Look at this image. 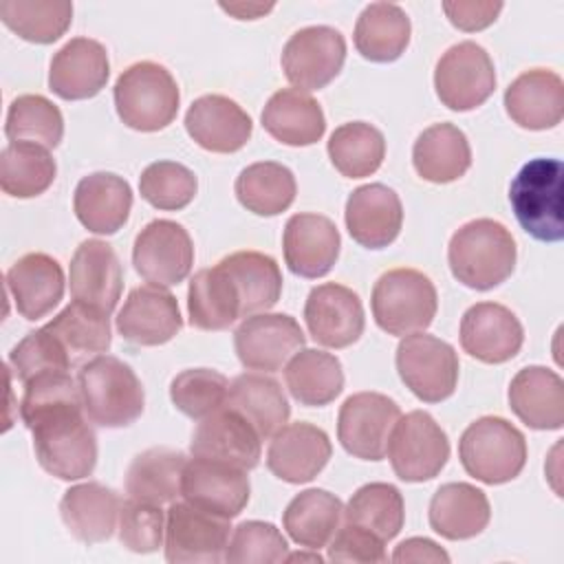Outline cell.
Here are the masks:
<instances>
[{
  "label": "cell",
  "instance_id": "1",
  "mask_svg": "<svg viewBox=\"0 0 564 564\" xmlns=\"http://www.w3.org/2000/svg\"><path fill=\"white\" fill-rule=\"evenodd\" d=\"M20 416L33 434V452L44 471L59 480L93 474L97 436L70 372H44L26 381Z\"/></svg>",
  "mask_w": 564,
  "mask_h": 564
},
{
  "label": "cell",
  "instance_id": "2",
  "mask_svg": "<svg viewBox=\"0 0 564 564\" xmlns=\"http://www.w3.org/2000/svg\"><path fill=\"white\" fill-rule=\"evenodd\" d=\"M516 240L494 218H476L460 225L447 245L452 275L476 291L502 284L516 269Z\"/></svg>",
  "mask_w": 564,
  "mask_h": 564
},
{
  "label": "cell",
  "instance_id": "3",
  "mask_svg": "<svg viewBox=\"0 0 564 564\" xmlns=\"http://www.w3.org/2000/svg\"><path fill=\"white\" fill-rule=\"evenodd\" d=\"M84 412L99 427H128L145 405V392L134 370L112 357L95 355L77 372Z\"/></svg>",
  "mask_w": 564,
  "mask_h": 564
},
{
  "label": "cell",
  "instance_id": "4",
  "mask_svg": "<svg viewBox=\"0 0 564 564\" xmlns=\"http://www.w3.org/2000/svg\"><path fill=\"white\" fill-rule=\"evenodd\" d=\"M564 167L560 159H531L509 185V203L518 225L540 242L564 238Z\"/></svg>",
  "mask_w": 564,
  "mask_h": 564
},
{
  "label": "cell",
  "instance_id": "5",
  "mask_svg": "<svg viewBox=\"0 0 564 564\" xmlns=\"http://www.w3.org/2000/svg\"><path fill=\"white\" fill-rule=\"evenodd\" d=\"M181 93L172 73L150 59L128 66L115 82L119 119L139 132L167 128L178 112Z\"/></svg>",
  "mask_w": 564,
  "mask_h": 564
},
{
  "label": "cell",
  "instance_id": "6",
  "mask_svg": "<svg viewBox=\"0 0 564 564\" xmlns=\"http://www.w3.org/2000/svg\"><path fill=\"white\" fill-rule=\"evenodd\" d=\"M370 308L377 326L388 335L405 337L425 330L436 315L434 282L416 269H390L372 286Z\"/></svg>",
  "mask_w": 564,
  "mask_h": 564
},
{
  "label": "cell",
  "instance_id": "7",
  "mask_svg": "<svg viewBox=\"0 0 564 564\" xmlns=\"http://www.w3.org/2000/svg\"><path fill=\"white\" fill-rule=\"evenodd\" d=\"M458 458L469 476L485 485H502L520 476L527 463L524 434L502 416H480L458 441Z\"/></svg>",
  "mask_w": 564,
  "mask_h": 564
},
{
  "label": "cell",
  "instance_id": "8",
  "mask_svg": "<svg viewBox=\"0 0 564 564\" xmlns=\"http://www.w3.org/2000/svg\"><path fill=\"white\" fill-rule=\"evenodd\" d=\"M386 454L392 471L405 482H425L441 474L449 458L445 430L423 410L401 414L394 423Z\"/></svg>",
  "mask_w": 564,
  "mask_h": 564
},
{
  "label": "cell",
  "instance_id": "9",
  "mask_svg": "<svg viewBox=\"0 0 564 564\" xmlns=\"http://www.w3.org/2000/svg\"><path fill=\"white\" fill-rule=\"evenodd\" d=\"M397 370L405 388L425 401L441 403L458 383V355L452 344L427 333L405 335L397 346Z\"/></svg>",
  "mask_w": 564,
  "mask_h": 564
},
{
  "label": "cell",
  "instance_id": "10",
  "mask_svg": "<svg viewBox=\"0 0 564 564\" xmlns=\"http://www.w3.org/2000/svg\"><path fill=\"white\" fill-rule=\"evenodd\" d=\"M229 531V518L198 509L187 500H174L165 511V560L172 564H218L225 560Z\"/></svg>",
  "mask_w": 564,
  "mask_h": 564
},
{
  "label": "cell",
  "instance_id": "11",
  "mask_svg": "<svg viewBox=\"0 0 564 564\" xmlns=\"http://www.w3.org/2000/svg\"><path fill=\"white\" fill-rule=\"evenodd\" d=\"M434 90L441 104L456 112L482 106L496 90V68L489 53L471 40L449 46L436 62Z\"/></svg>",
  "mask_w": 564,
  "mask_h": 564
},
{
  "label": "cell",
  "instance_id": "12",
  "mask_svg": "<svg viewBox=\"0 0 564 564\" xmlns=\"http://www.w3.org/2000/svg\"><path fill=\"white\" fill-rule=\"evenodd\" d=\"M346 62L344 35L326 24L304 26L295 31L282 48L284 77L297 90H319L328 86Z\"/></svg>",
  "mask_w": 564,
  "mask_h": 564
},
{
  "label": "cell",
  "instance_id": "13",
  "mask_svg": "<svg viewBox=\"0 0 564 564\" xmlns=\"http://www.w3.org/2000/svg\"><path fill=\"white\" fill-rule=\"evenodd\" d=\"M132 264L150 284L163 289L181 284L194 264V242L181 223L150 220L134 238Z\"/></svg>",
  "mask_w": 564,
  "mask_h": 564
},
{
  "label": "cell",
  "instance_id": "14",
  "mask_svg": "<svg viewBox=\"0 0 564 564\" xmlns=\"http://www.w3.org/2000/svg\"><path fill=\"white\" fill-rule=\"evenodd\" d=\"M401 410L397 401L381 392L350 394L337 416V438L341 447L361 460H381L386 456L388 438L399 421Z\"/></svg>",
  "mask_w": 564,
  "mask_h": 564
},
{
  "label": "cell",
  "instance_id": "15",
  "mask_svg": "<svg viewBox=\"0 0 564 564\" xmlns=\"http://www.w3.org/2000/svg\"><path fill=\"white\" fill-rule=\"evenodd\" d=\"M306 344L297 319L286 313H256L234 333V348L247 370L275 372Z\"/></svg>",
  "mask_w": 564,
  "mask_h": 564
},
{
  "label": "cell",
  "instance_id": "16",
  "mask_svg": "<svg viewBox=\"0 0 564 564\" xmlns=\"http://www.w3.org/2000/svg\"><path fill=\"white\" fill-rule=\"evenodd\" d=\"M249 494L247 469L238 465L194 456L183 467L181 496L198 509L231 520L247 507Z\"/></svg>",
  "mask_w": 564,
  "mask_h": 564
},
{
  "label": "cell",
  "instance_id": "17",
  "mask_svg": "<svg viewBox=\"0 0 564 564\" xmlns=\"http://www.w3.org/2000/svg\"><path fill=\"white\" fill-rule=\"evenodd\" d=\"M308 335L326 348H348L366 326L359 295L337 282H324L311 289L304 304Z\"/></svg>",
  "mask_w": 564,
  "mask_h": 564
},
{
  "label": "cell",
  "instance_id": "18",
  "mask_svg": "<svg viewBox=\"0 0 564 564\" xmlns=\"http://www.w3.org/2000/svg\"><path fill=\"white\" fill-rule=\"evenodd\" d=\"M117 333L134 346H161L176 337L183 317L176 297L156 284H143L128 293L115 317Z\"/></svg>",
  "mask_w": 564,
  "mask_h": 564
},
{
  "label": "cell",
  "instance_id": "19",
  "mask_svg": "<svg viewBox=\"0 0 564 564\" xmlns=\"http://www.w3.org/2000/svg\"><path fill=\"white\" fill-rule=\"evenodd\" d=\"M463 350L482 364H505L513 359L524 341V330L516 313L498 302H478L460 319Z\"/></svg>",
  "mask_w": 564,
  "mask_h": 564
},
{
  "label": "cell",
  "instance_id": "20",
  "mask_svg": "<svg viewBox=\"0 0 564 564\" xmlns=\"http://www.w3.org/2000/svg\"><path fill=\"white\" fill-rule=\"evenodd\" d=\"M284 262L291 273L317 280L324 278L339 258L341 236L335 223L322 214H293L282 236Z\"/></svg>",
  "mask_w": 564,
  "mask_h": 564
},
{
  "label": "cell",
  "instance_id": "21",
  "mask_svg": "<svg viewBox=\"0 0 564 564\" xmlns=\"http://www.w3.org/2000/svg\"><path fill=\"white\" fill-rule=\"evenodd\" d=\"M189 452L192 456L225 460L249 471L260 463L262 438L240 412L223 405L198 421Z\"/></svg>",
  "mask_w": 564,
  "mask_h": 564
},
{
  "label": "cell",
  "instance_id": "22",
  "mask_svg": "<svg viewBox=\"0 0 564 564\" xmlns=\"http://www.w3.org/2000/svg\"><path fill=\"white\" fill-rule=\"evenodd\" d=\"M330 454V438L322 427L304 421L286 423L271 436L267 467L275 478L302 485L317 478Z\"/></svg>",
  "mask_w": 564,
  "mask_h": 564
},
{
  "label": "cell",
  "instance_id": "23",
  "mask_svg": "<svg viewBox=\"0 0 564 564\" xmlns=\"http://www.w3.org/2000/svg\"><path fill=\"white\" fill-rule=\"evenodd\" d=\"M68 286L73 300L110 315L123 291V269L115 249L97 238L84 240L73 253Z\"/></svg>",
  "mask_w": 564,
  "mask_h": 564
},
{
  "label": "cell",
  "instance_id": "24",
  "mask_svg": "<svg viewBox=\"0 0 564 564\" xmlns=\"http://www.w3.org/2000/svg\"><path fill=\"white\" fill-rule=\"evenodd\" d=\"M344 220L350 238L366 249L392 245L403 225V205L399 194L383 183H368L346 200Z\"/></svg>",
  "mask_w": 564,
  "mask_h": 564
},
{
  "label": "cell",
  "instance_id": "25",
  "mask_svg": "<svg viewBox=\"0 0 564 564\" xmlns=\"http://www.w3.org/2000/svg\"><path fill=\"white\" fill-rule=\"evenodd\" d=\"M108 77L106 46L93 37H73L51 59L48 88L66 101H79L101 93Z\"/></svg>",
  "mask_w": 564,
  "mask_h": 564
},
{
  "label": "cell",
  "instance_id": "26",
  "mask_svg": "<svg viewBox=\"0 0 564 564\" xmlns=\"http://www.w3.org/2000/svg\"><path fill=\"white\" fill-rule=\"evenodd\" d=\"M185 130L203 150L231 154L247 145L253 123L234 99L225 95H203L189 104Z\"/></svg>",
  "mask_w": 564,
  "mask_h": 564
},
{
  "label": "cell",
  "instance_id": "27",
  "mask_svg": "<svg viewBox=\"0 0 564 564\" xmlns=\"http://www.w3.org/2000/svg\"><path fill=\"white\" fill-rule=\"evenodd\" d=\"M505 110L524 130H551L564 117V82L549 68L518 75L505 90Z\"/></svg>",
  "mask_w": 564,
  "mask_h": 564
},
{
  "label": "cell",
  "instance_id": "28",
  "mask_svg": "<svg viewBox=\"0 0 564 564\" xmlns=\"http://www.w3.org/2000/svg\"><path fill=\"white\" fill-rule=\"evenodd\" d=\"M64 269L48 253H26L7 271V291L13 297L18 313L35 322L48 315L64 295Z\"/></svg>",
  "mask_w": 564,
  "mask_h": 564
},
{
  "label": "cell",
  "instance_id": "29",
  "mask_svg": "<svg viewBox=\"0 0 564 564\" xmlns=\"http://www.w3.org/2000/svg\"><path fill=\"white\" fill-rule=\"evenodd\" d=\"M77 220L93 234H117L130 216L132 189L130 183L112 172H93L84 176L73 196Z\"/></svg>",
  "mask_w": 564,
  "mask_h": 564
},
{
  "label": "cell",
  "instance_id": "30",
  "mask_svg": "<svg viewBox=\"0 0 564 564\" xmlns=\"http://www.w3.org/2000/svg\"><path fill=\"white\" fill-rule=\"evenodd\" d=\"M509 408L531 430L564 425V381L544 366H527L509 383Z\"/></svg>",
  "mask_w": 564,
  "mask_h": 564
},
{
  "label": "cell",
  "instance_id": "31",
  "mask_svg": "<svg viewBox=\"0 0 564 564\" xmlns=\"http://www.w3.org/2000/svg\"><path fill=\"white\" fill-rule=\"evenodd\" d=\"M119 509L121 498L101 482L73 485L59 500V516L66 529L84 544L108 540L117 529Z\"/></svg>",
  "mask_w": 564,
  "mask_h": 564
},
{
  "label": "cell",
  "instance_id": "32",
  "mask_svg": "<svg viewBox=\"0 0 564 564\" xmlns=\"http://www.w3.org/2000/svg\"><path fill=\"white\" fill-rule=\"evenodd\" d=\"M262 128L280 143L304 148L326 132V117L315 97L297 88H280L269 97L260 115Z\"/></svg>",
  "mask_w": 564,
  "mask_h": 564
},
{
  "label": "cell",
  "instance_id": "33",
  "mask_svg": "<svg viewBox=\"0 0 564 564\" xmlns=\"http://www.w3.org/2000/svg\"><path fill=\"white\" fill-rule=\"evenodd\" d=\"M430 527L445 540H469L482 533L491 507L482 489L469 482H445L430 500Z\"/></svg>",
  "mask_w": 564,
  "mask_h": 564
},
{
  "label": "cell",
  "instance_id": "34",
  "mask_svg": "<svg viewBox=\"0 0 564 564\" xmlns=\"http://www.w3.org/2000/svg\"><path fill=\"white\" fill-rule=\"evenodd\" d=\"M189 324L200 330H225L242 317V302L234 278L218 262L200 269L187 289Z\"/></svg>",
  "mask_w": 564,
  "mask_h": 564
},
{
  "label": "cell",
  "instance_id": "35",
  "mask_svg": "<svg viewBox=\"0 0 564 564\" xmlns=\"http://www.w3.org/2000/svg\"><path fill=\"white\" fill-rule=\"evenodd\" d=\"M225 405L240 412L256 427L262 441L284 427L291 416V405L282 386L258 370L242 372L229 383Z\"/></svg>",
  "mask_w": 564,
  "mask_h": 564
},
{
  "label": "cell",
  "instance_id": "36",
  "mask_svg": "<svg viewBox=\"0 0 564 564\" xmlns=\"http://www.w3.org/2000/svg\"><path fill=\"white\" fill-rule=\"evenodd\" d=\"M416 174L430 183H452L465 176L471 165V148L465 132L454 123L425 128L412 148Z\"/></svg>",
  "mask_w": 564,
  "mask_h": 564
},
{
  "label": "cell",
  "instance_id": "37",
  "mask_svg": "<svg viewBox=\"0 0 564 564\" xmlns=\"http://www.w3.org/2000/svg\"><path fill=\"white\" fill-rule=\"evenodd\" d=\"M412 35V24L408 13L394 2H372L368 4L355 24V48L364 59L388 64L399 59Z\"/></svg>",
  "mask_w": 564,
  "mask_h": 564
},
{
  "label": "cell",
  "instance_id": "38",
  "mask_svg": "<svg viewBox=\"0 0 564 564\" xmlns=\"http://www.w3.org/2000/svg\"><path fill=\"white\" fill-rule=\"evenodd\" d=\"M284 383L297 403L322 408L341 394L344 368L333 352L302 348L286 361Z\"/></svg>",
  "mask_w": 564,
  "mask_h": 564
},
{
  "label": "cell",
  "instance_id": "39",
  "mask_svg": "<svg viewBox=\"0 0 564 564\" xmlns=\"http://www.w3.org/2000/svg\"><path fill=\"white\" fill-rule=\"evenodd\" d=\"M187 458L172 447H150L132 458L126 471L128 498L170 505L181 496V476Z\"/></svg>",
  "mask_w": 564,
  "mask_h": 564
},
{
  "label": "cell",
  "instance_id": "40",
  "mask_svg": "<svg viewBox=\"0 0 564 564\" xmlns=\"http://www.w3.org/2000/svg\"><path fill=\"white\" fill-rule=\"evenodd\" d=\"M344 518L341 500L326 489L300 491L282 513L289 538L311 551L324 549Z\"/></svg>",
  "mask_w": 564,
  "mask_h": 564
},
{
  "label": "cell",
  "instance_id": "41",
  "mask_svg": "<svg viewBox=\"0 0 564 564\" xmlns=\"http://www.w3.org/2000/svg\"><path fill=\"white\" fill-rule=\"evenodd\" d=\"M46 328L64 346L73 366H84L88 357L110 348V315L77 300L66 304Z\"/></svg>",
  "mask_w": 564,
  "mask_h": 564
},
{
  "label": "cell",
  "instance_id": "42",
  "mask_svg": "<svg viewBox=\"0 0 564 564\" xmlns=\"http://www.w3.org/2000/svg\"><path fill=\"white\" fill-rule=\"evenodd\" d=\"M220 264L238 286L242 317L267 313L278 304L282 295V273L271 256L262 251H236L225 256Z\"/></svg>",
  "mask_w": 564,
  "mask_h": 564
},
{
  "label": "cell",
  "instance_id": "43",
  "mask_svg": "<svg viewBox=\"0 0 564 564\" xmlns=\"http://www.w3.org/2000/svg\"><path fill=\"white\" fill-rule=\"evenodd\" d=\"M236 198L256 216H278L286 212L297 194L293 172L275 161L247 165L234 185Z\"/></svg>",
  "mask_w": 564,
  "mask_h": 564
},
{
  "label": "cell",
  "instance_id": "44",
  "mask_svg": "<svg viewBox=\"0 0 564 564\" xmlns=\"http://www.w3.org/2000/svg\"><path fill=\"white\" fill-rule=\"evenodd\" d=\"M328 159L346 178L375 174L386 156V139L379 128L366 121H350L333 130L328 139Z\"/></svg>",
  "mask_w": 564,
  "mask_h": 564
},
{
  "label": "cell",
  "instance_id": "45",
  "mask_svg": "<svg viewBox=\"0 0 564 564\" xmlns=\"http://www.w3.org/2000/svg\"><path fill=\"white\" fill-rule=\"evenodd\" d=\"M57 174L55 159L37 143H9L0 154V187L13 198L44 194Z\"/></svg>",
  "mask_w": 564,
  "mask_h": 564
},
{
  "label": "cell",
  "instance_id": "46",
  "mask_svg": "<svg viewBox=\"0 0 564 564\" xmlns=\"http://www.w3.org/2000/svg\"><path fill=\"white\" fill-rule=\"evenodd\" d=\"M2 22L22 40L33 44L57 42L73 22L68 0H2Z\"/></svg>",
  "mask_w": 564,
  "mask_h": 564
},
{
  "label": "cell",
  "instance_id": "47",
  "mask_svg": "<svg viewBox=\"0 0 564 564\" xmlns=\"http://www.w3.org/2000/svg\"><path fill=\"white\" fill-rule=\"evenodd\" d=\"M344 522L359 524L383 542H390L399 535L405 522L403 496L390 482L361 485L344 507Z\"/></svg>",
  "mask_w": 564,
  "mask_h": 564
},
{
  "label": "cell",
  "instance_id": "48",
  "mask_svg": "<svg viewBox=\"0 0 564 564\" xmlns=\"http://www.w3.org/2000/svg\"><path fill=\"white\" fill-rule=\"evenodd\" d=\"M4 134L11 143L29 141L51 150L64 137V117L44 95H20L7 110Z\"/></svg>",
  "mask_w": 564,
  "mask_h": 564
},
{
  "label": "cell",
  "instance_id": "49",
  "mask_svg": "<svg viewBox=\"0 0 564 564\" xmlns=\"http://www.w3.org/2000/svg\"><path fill=\"white\" fill-rule=\"evenodd\" d=\"M196 189V174L176 161H154L139 176L141 198L163 212L187 207L194 200Z\"/></svg>",
  "mask_w": 564,
  "mask_h": 564
},
{
  "label": "cell",
  "instance_id": "50",
  "mask_svg": "<svg viewBox=\"0 0 564 564\" xmlns=\"http://www.w3.org/2000/svg\"><path fill=\"white\" fill-rule=\"evenodd\" d=\"M229 381L212 368H189L178 372L170 383V399L178 412L200 421L225 405Z\"/></svg>",
  "mask_w": 564,
  "mask_h": 564
},
{
  "label": "cell",
  "instance_id": "51",
  "mask_svg": "<svg viewBox=\"0 0 564 564\" xmlns=\"http://www.w3.org/2000/svg\"><path fill=\"white\" fill-rule=\"evenodd\" d=\"M289 544L280 529L271 522H240L225 549V562L231 564H278L286 562Z\"/></svg>",
  "mask_w": 564,
  "mask_h": 564
},
{
  "label": "cell",
  "instance_id": "52",
  "mask_svg": "<svg viewBox=\"0 0 564 564\" xmlns=\"http://www.w3.org/2000/svg\"><path fill=\"white\" fill-rule=\"evenodd\" d=\"M9 366L13 375L22 381H31L44 372H68L73 368L68 352L57 341V337L46 328L26 333L9 352Z\"/></svg>",
  "mask_w": 564,
  "mask_h": 564
},
{
  "label": "cell",
  "instance_id": "53",
  "mask_svg": "<svg viewBox=\"0 0 564 564\" xmlns=\"http://www.w3.org/2000/svg\"><path fill=\"white\" fill-rule=\"evenodd\" d=\"M119 542L134 553H154L163 546L165 511L161 505L128 498L119 509Z\"/></svg>",
  "mask_w": 564,
  "mask_h": 564
},
{
  "label": "cell",
  "instance_id": "54",
  "mask_svg": "<svg viewBox=\"0 0 564 564\" xmlns=\"http://www.w3.org/2000/svg\"><path fill=\"white\" fill-rule=\"evenodd\" d=\"M328 549V560L330 562H359V564H379L388 560L386 553V542L375 535L372 531L352 524V522H344L335 535L330 538V542L326 544Z\"/></svg>",
  "mask_w": 564,
  "mask_h": 564
},
{
  "label": "cell",
  "instance_id": "55",
  "mask_svg": "<svg viewBox=\"0 0 564 564\" xmlns=\"http://www.w3.org/2000/svg\"><path fill=\"white\" fill-rule=\"evenodd\" d=\"M502 2H491V0H445L443 11L447 20L467 33L482 31L489 24L496 22L498 13L502 11Z\"/></svg>",
  "mask_w": 564,
  "mask_h": 564
},
{
  "label": "cell",
  "instance_id": "56",
  "mask_svg": "<svg viewBox=\"0 0 564 564\" xmlns=\"http://www.w3.org/2000/svg\"><path fill=\"white\" fill-rule=\"evenodd\" d=\"M392 562H449V555L445 549H441L434 540L427 538H408L401 544H397L392 553Z\"/></svg>",
  "mask_w": 564,
  "mask_h": 564
},
{
  "label": "cell",
  "instance_id": "57",
  "mask_svg": "<svg viewBox=\"0 0 564 564\" xmlns=\"http://www.w3.org/2000/svg\"><path fill=\"white\" fill-rule=\"evenodd\" d=\"M220 9L236 15L238 20H256L264 13H269L273 9V4H258V2H234V4H227V2H220Z\"/></svg>",
  "mask_w": 564,
  "mask_h": 564
},
{
  "label": "cell",
  "instance_id": "58",
  "mask_svg": "<svg viewBox=\"0 0 564 564\" xmlns=\"http://www.w3.org/2000/svg\"><path fill=\"white\" fill-rule=\"evenodd\" d=\"M322 562L324 557L317 553V551H313V553H289V557H286V562Z\"/></svg>",
  "mask_w": 564,
  "mask_h": 564
}]
</instances>
